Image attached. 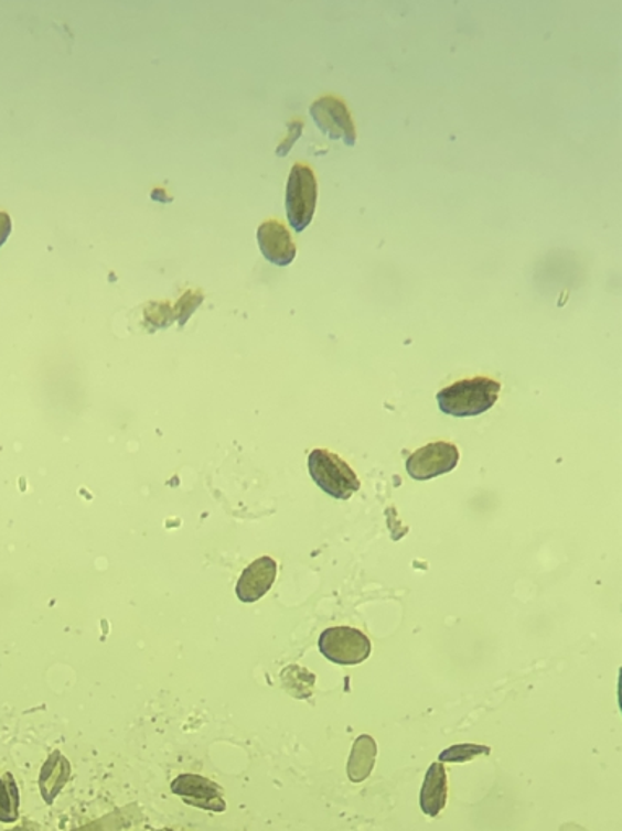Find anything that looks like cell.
Here are the masks:
<instances>
[{
    "label": "cell",
    "mask_w": 622,
    "mask_h": 831,
    "mask_svg": "<svg viewBox=\"0 0 622 831\" xmlns=\"http://www.w3.org/2000/svg\"><path fill=\"white\" fill-rule=\"evenodd\" d=\"M501 384L487 377L460 380L438 393L442 413L455 418H472L490 411L500 398Z\"/></svg>",
    "instance_id": "1"
},
{
    "label": "cell",
    "mask_w": 622,
    "mask_h": 831,
    "mask_svg": "<svg viewBox=\"0 0 622 831\" xmlns=\"http://www.w3.org/2000/svg\"><path fill=\"white\" fill-rule=\"evenodd\" d=\"M309 475L336 500H348L361 489L356 473L335 453L318 449L309 455Z\"/></svg>",
    "instance_id": "2"
},
{
    "label": "cell",
    "mask_w": 622,
    "mask_h": 831,
    "mask_svg": "<svg viewBox=\"0 0 622 831\" xmlns=\"http://www.w3.org/2000/svg\"><path fill=\"white\" fill-rule=\"evenodd\" d=\"M288 222L294 233H302L314 218L315 205H318V181L314 171L305 164H294L287 182Z\"/></svg>",
    "instance_id": "3"
},
{
    "label": "cell",
    "mask_w": 622,
    "mask_h": 831,
    "mask_svg": "<svg viewBox=\"0 0 622 831\" xmlns=\"http://www.w3.org/2000/svg\"><path fill=\"white\" fill-rule=\"evenodd\" d=\"M371 648L369 638L353 627L326 628L319 638V650L335 665H361L369 658Z\"/></svg>",
    "instance_id": "4"
},
{
    "label": "cell",
    "mask_w": 622,
    "mask_h": 831,
    "mask_svg": "<svg viewBox=\"0 0 622 831\" xmlns=\"http://www.w3.org/2000/svg\"><path fill=\"white\" fill-rule=\"evenodd\" d=\"M460 453L450 442H432L408 456L407 472L416 481L447 475L459 465Z\"/></svg>",
    "instance_id": "5"
},
{
    "label": "cell",
    "mask_w": 622,
    "mask_h": 831,
    "mask_svg": "<svg viewBox=\"0 0 622 831\" xmlns=\"http://www.w3.org/2000/svg\"><path fill=\"white\" fill-rule=\"evenodd\" d=\"M312 119L318 123L322 133L329 139L343 140L345 145L353 147L356 143V129L352 115L342 99L335 96L319 98L309 109Z\"/></svg>",
    "instance_id": "6"
},
{
    "label": "cell",
    "mask_w": 622,
    "mask_h": 831,
    "mask_svg": "<svg viewBox=\"0 0 622 831\" xmlns=\"http://www.w3.org/2000/svg\"><path fill=\"white\" fill-rule=\"evenodd\" d=\"M171 791L179 796L187 806L199 809L212 810V812H225L226 802L223 799V788L212 779L204 776L185 775L178 776L171 783Z\"/></svg>",
    "instance_id": "7"
},
{
    "label": "cell",
    "mask_w": 622,
    "mask_h": 831,
    "mask_svg": "<svg viewBox=\"0 0 622 831\" xmlns=\"http://www.w3.org/2000/svg\"><path fill=\"white\" fill-rule=\"evenodd\" d=\"M257 242H259L260 252L274 266H290L297 257V246H294L290 231L275 219L259 226Z\"/></svg>",
    "instance_id": "8"
},
{
    "label": "cell",
    "mask_w": 622,
    "mask_h": 831,
    "mask_svg": "<svg viewBox=\"0 0 622 831\" xmlns=\"http://www.w3.org/2000/svg\"><path fill=\"white\" fill-rule=\"evenodd\" d=\"M277 562L271 558H260L244 570L236 585V594L243 603H256L270 592L277 579Z\"/></svg>",
    "instance_id": "9"
},
{
    "label": "cell",
    "mask_w": 622,
    "mask_h": 831,
    "mask_svg": "<svg viewBox=\"0 0 622 831\" xmlns=\"http://www.w3.org/2000/svg\"><path fill=\"white\" fill-rule=\"evenodd\" d=\"M447 802V775L442 764H432L422 783L419 806L426 816L438 817Z\"/></svg>",
    "instance_id": "10"
},
{
    "label": "cell",
    "mask_w": 622,
    "mask_h": 831,
    "mask_svg": "<svg viewBox=\"0 0 622 831\" xmlns=\"http://www.w3.org/2000/svg\"><path fill=\"white\" fill-rule=\"evenodd\" d=\"M377 744L371 736H360L353 744L348 760V776L353 783H361L369 778L376 764Z\"/></svg>",
    "instance_id": "11"
},
{
    "label": "cell",
    "mask_w": 622,
    "mask_h": 831,
    "mask_svg": "<svg viewBox=\"0 0 622 831\" xmlns=\"http://www.w3.org/2000/svg\"><path fill=\"white\" fill-rule=\"evenodd\" d=\"M20 795L15 776L3 773L0 776V822L13 823L19 819Z\"/></svg>",
    "instance_id": "12"
},
{
    "label": "cell",
    "mask_w": 622,
    "mask_h": 831,
    "mask_svg": "<svg viewBox=\"0 0 622 831\" xmlns=\"http://www.w3.org/2000/svg\"><path fill=\"white\" fill-rule=\"evenodd\" d=\"M490 754L491 748L486 747V745L460 744L446 748V751L439 755V760L450 762V764H465V762L473 760V758L480 757V755Z\"/></svg>",
    "instance_id": "13"
},
{
    "label": "cell",
    "mask_w": 622,
    "mask_h": 831,
    "mask_svg": "<svg viewBox=\"0 0 622 831\" xmlns=\"http://www.w3.org/2000/svg\"><path fill=\"white\" fill-rule=\"evenodd\" d=\"M202 302V296L199 293H194V291H189L187 294H185L184 298L179 301L178 304V312H184V322L187 321L189 315L192 314V312L195 311V309L199 307V304Z\"/></svg>",
    "instance_id": "14"
},
{
    "label": "cell",
    "mask_w": 622,
    "mask_h": 831,
    "mask_svg": "<svg viewBox=\"0 0 622 831\" xmlns=\"http://www.w3.org/2000/svg\"><path fill=\"white\" fill-rule=\"evenodd\" d=\"M10 233H12V218L9 213L0 212V247L7 242Z\"/></svg>",
    "instance_id": "15"
}]
</instances>
